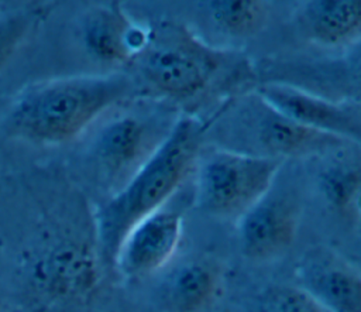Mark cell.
Segmentation results:
<instances>
[{
	"label": "cell",
	"instance_id": "1",
	"mask_svg": "<svg viewBox=\"0 0 361 312\" xmlns=\"http://www.w3.org/2000/svg\"><path fill=\"white\" fill-rule=\"evenodd\" d=\"M197 120H176L169 134L127 185L97 212L96 229L103 253L114 260L128 233L144 219L162 209L192 167L202 140Z\"/></svg>",
	"mask_w": 361,
	"mask_h": 312
},
{
	"label": "cell",
	"instance_id": "2",
	"mask_svg": "<svg viewBox=\"0 0 361 312\" xmlns=\"http://www.w3.org/2000/svg\"><path fill=\"white\" fill-rule=\"evenodd\" d=\"M130 80L121 75L59 80L24 95L7 117V130L35 141L58 143L79 134L123 99Z\"/></svg>",
	"mask_w": 361,
	"mask_h": 312
},
{
	"label": "cell",
	"instance_id": "3",
	"mask_svg": "<svg viewBox=\"0 0 361 312\" xmlns=\"http://www.w3.org/2000/svg\"><path fill=\"white\" fill-rule=\"evenodd\" d=\"M282 158L241 151H216L197 172L196 203L206 213L243 216L272 186Z\"/></svg>",
	"mask_w": 361,
	"mask_h": 312
},
{
	"label": "cell",
	"instance_id": "4",
	"mask_svg": "<svg viewBox=\"0 0 361 312\" xmlns=\"http://www.w3.org/2000/svg\"><path fill=\"white\" fill-rule=\"evenodd\" d=\"M223 64V54L180 34L147 52L141 62L144 78L159 92L173 97L200 93Z\"/></svg>",
	"mask_w": 361,
	"mask_h": 312
},
{
	"label": "cell",
	"instance_id": "5",
	"mask_svg": "<svg viewBox=\"0 0 361 312\" xmlns=\"http://www.w3.org/2000/svg\"><path fill=\"white\" fill-rule=\"evenodd\" d=\"M298 226V205L286 195H271L268 192L240 216L241 251L255 261L272 260L292 246Z\"/></svg>",
	"mask_w": 361,
	"mask_h": 312
},
{
	"label": "cell",
	"instance_id": "6",
	"mask_svg": "<svg viewBox=\"0 0 361 312\" xmlns=\"http://www.w3.org/2000/svg\"><path fill=\"white\" fill-rule=\"evenodd\" d=\"M182 234V217L159 209L140 222L124 239L114 261L127 277H147L161 270L173 256Z\"/></svg>",
	"mask_w": 361,
	"mask_h": 312
},
{
	"label": "cell",
	"instance_id": "7",
	"mask_svg": "<svg viewBox=\"0 0 361 312\" xmlns=\"http://www.w3.org/2000/svg\"><path fill=\"white\" fill-rule=\"evenodd\" d=\"M258 95L275 110L303 126L344 140L361 141V117L322 96L279 83L261 86Z\"/></svg>",
	"mask_w": 361,
	"mask_h": 312
},
{
	"label": "cell",
	"instance_id": "8",
	"mask_svg": "<svg viewBox=\"0 0 361 312\" xmlns=\"http://www.w3.org/2000/svg\"><path fill=\"white\" fill-rule=\"evenodd\" d=\"M298 278L327 312H361V274L333 253L312 251L298 264Z\"/></svg>",
	"mask_w": 361,
	"mask_h": 312
},
{
	"label": "cell",
	"instance_id": "9",
	"mask_svg": "<svg viewBox=\"0 0 361 312\" xmlns=\"http://www.w3.org/2000/svg\"><path fill=\"white\" fill-rule=\"evenodd\" d=\"M257 97L258 109H254V114H248L254 120L252 124L250 123V128L254 131L255 143L265 151V157L283 160L285 155L322 151L330 147H338L345 141L341 137L303 126L275 110L259 95Z\"/></svg>",
	"mask_w": 361,
	"mask_h": 312
},
{
	"label": "cell",
	"instance_id": "10",
	"mask_svg": "<svg viewBox=\"0 0 361 312\" xmlns=\"http://www.w3.org/2000/svg\"><path fill=\"white\" fill-rule=\"evenodd\" d=\"M221 275L207 261H190L175 268L161 289L166 312H203L217 298Z\"/></svg>",
	"mask_w": 361,
	"mask_h": 312
},
{
	"label": "cell",
	"instance_id": "11",
	"mask_svg": "<svg viewBox=\"0 0 361 312\" xmlns=\"http://www.w3.org/2000/svg\"><path fill=\"white\" fill-rule=\"evenodd\" d=\"M303 25L319 44H347L361 35V0L310 1L303 10Z\"/></svg>",
	"mask_w": 361,
	"mask_h": 312
},
{
	"label": "cell",
	"instance_id": "12",
	"mask_svg": "<svg viewBox=\"0 0 361 312\" xmlns=\"http://www.w3.org/2000/svg\"><path fill=\"white\" fill-rule=\"evenodd\" d=\"M149 134L134 117L120 119L107 126L99 138V154L113 169H123L142 155Z\"/></svg>",
	"mask_w": 361,
	"mask_h": 312
},
{
	"label": "cell",
	"instance_id": "13",
	"mask_svg": "<svg viewBox=\"0 0 361 312\" xmlns=\"http://www.w3.org/2000/svg\"><path fill=\"white\" fill-rule=\"evenodd\" d=\"M135 37L137 31L114 11H100L86 25L89 48L104 59H126L133 49L138 48Z\"/></svg>",
	"mask_w": 361,
	"mask_h": 312
},
{
	"label": "cell",
	"instance_id": "14",
	"mask_svg": "<svg viewBox=\"0 0 361 312\" xmlns=\"http://www.w3.org/2000/svg\"><path fill=\"white\" fill-rule=\"evenodd\" d=\"M214 24L230 35L245 37L259 31L267 21V7L257 0H217L206 6Z\"/></svg>",
	"mask_w": 361,
	"mask_h": 312
},
{
	"label": "cell",
	"instance_id": "15",
	"mask_svg": "<svg viewBox=\"0 0 361 312\" xmlns=\"http://www.w3.org/2000/svg\"><path fill=\"white\" fill-rule=\"evenodd\" d=\"M258 312H327L302 287L276 285L259 298Z\"/></svg>",
	"mask_w": 361,
	"mask_h": 312
},
{
	"label": "cell",
	"instance_id": "16",
	"mask_svg": "<svg viewBox=\"0 0 361 312\" xmlns=\"http://www.w3.org/2000/svg\"><path fill=\"white\" fill-rule=\"evenodd\" d=\"M361 174L350 167L330 168L323 176V189L326 196L340 209L348 208L358 196Z\"/></svg>",
	"mask_w": 361,
	"mask_h": 312
},
{
	"label": "cell",
	"instance_id": "17",
	"mask_svg": "<svg viewBox=\"0 0 361 312\" xmlns=\"http://www.w3.org/2000/svg\"><path fill=\"white\" fill-rule=\"evenodd\" d=\"M31 25L27 14H14L0 20V66L8 61Z\"/></svg>",
	"mask_w": 361,
	"mask_h": 312
}]
</instances>
